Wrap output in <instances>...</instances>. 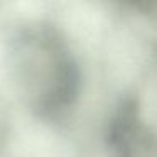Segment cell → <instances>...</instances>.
Instances as JSON below:
<instances>
[{"instance_id":"obj_1","label":"cell","mask_w":157,"mask_h":157,"mask_svg":"<svg viewBox=\"0 0 157 157\" xmlns=\"http://www.w3.org/2000/svg\"><path fill=\"white\" fill-rule=\"evenodd\" d=\"M22 86L36 110L51 115L73 101L76 76L64 54L42 48V58L22 63Z\"/></svg>"}]
</instances>
